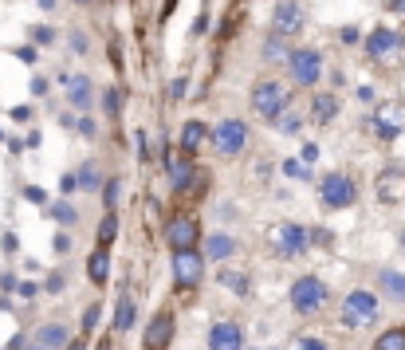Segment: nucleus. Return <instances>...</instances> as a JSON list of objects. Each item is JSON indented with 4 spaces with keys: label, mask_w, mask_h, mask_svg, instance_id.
I'll list each match as a JSON object with an SVG mask.
<instances>
[{
    "label": "nucleus",
    "mask_w": 405,
    "mask_h": 350,
    "mask_svg": "<svg viewBox=\"0 0 405 350\" xmlns=\"http://www.w3.org/2000/svg\"><path fill=\"white\" fill-rule=\"evenodd\" d=\"M28 350H44V346H28Z\"/></svg>",
    "instance_id": "43"
},
{
    "label": "nucleus",
    "mask_w": 405,
    "mask_h": 350,
    "mask_svg": "<svg viewBox=\"0 0 405 350\" xmlns=\"http://www.w3.org/2000/svg\"><path fill=\"white\" fill-rule=\"evenodd\" d=\"M401 244H405V236H401Z\"/></svg>",
    "instance_id": "45"
},
{
    "label": "nucleus",
    "mask_w": 405,
    "mask_h": 350,
    "mask_svg": "<svg viewBox=\"0 0 405 350\" xmlns=\"http://www.w3.org/2000/svg\"><path fill=\"white\" fill-rule=\"evenodd\" d=\"M119 197H122V185H119V177L102 181V205H107V213H114V205H119Z\"/></svg>",
    "instance_id": "26"
},
{
    "label": "nucleus",
    "mask_w": 405,
    "mask_h": 350,
    "mask_svg": "<svg viewBox=\"0 0 405 350\" xmlns=\"http://www.w3.org/2000/svg\"><path fill=\"white\" fill-rule=\"evenodd\" d=\"M32 40H36V43H51V28H36V32H32Z\"/></svg>",
    "instance_id": "38"
},
{
    "label": "nucleus",
    "mask_w": 405,
    "mask_h": 350,
    "mask_svg": "<svg viewBox=\"0 0 405 350\" xmlns=\"http://www.w3.org/2000/svg\"><path fill=\"white\" fill-rule=\"evenodd\" d=\"M287 67H291V79L299 87H315L323 79V55L311 48H299V51H287Z\"/></svg>",
    "instance_id": "4"
},
{
    "label": "nucleus",
    "mask_w": 405,
    "mask_h": 350,
    "mask_svg": "<svg viewBox=\"0 0 405 350\" xmlns=\"http://www.w3.org/2000/svg\"><path fill=\"white\" fill-rule=\"evenodd\" d=\"M374 350H405V327H394V330H385L382 339L374 342Z\"/></svg>",
    "instance_id": "23"
},
{
    "label": "nucleus",
    "mask_w": 405,
    "mask_h": 350,
    "mask_svg": "<svg viewBox=\"0 0 405 350\" xmlns=\"http://www.w3.org/2000/svg\"><path fill=\"white\" fill-rule=\"evenodd\" d=\"M67 99H71V107H79V110L91 107V79L87 75H71L67 79Z\"/></svg>",
    "instance_id": "18"
},
{
    "label": "nucleus",
    "mask_w": 405,
    "mask_h": 350,
    "mask_svg": "<svg viewBox=\"0 0 405 350\" xmlns=\"http://www.w3.org/2000/svg\"><path fill=\"white\" fill-rule=\"evenodd\" d=\"M315 158H319V146H303V158H299V161H303V166H311Z\"/></svg>",
    "instance_id": "39"
},
{
    "label": "nucleus",
    "mask_w": 405,
    "mask_h": 350,
    "mask_svg": "<svg viewBox=\"0 0 405 350\" xmlns=\"http://www.w3.org/2000/svg\"><path fill=\"white\" fill-rule=\"evenodd\" d=\"M272 244H276L279 256H303L307 244H311V232L299 229V224H276L272 229Z\"/></svg>",
    "instance_id": "7"
},
{
    "label": "nucleus",
    "mask_w": 405,
    "mask_h": 350,
    "mask_svg": "<svg viewBox=\"0 0 405 350\" xmlns=\"http://www.w3.org/2000/svg\"><path fill=\"white\" fill-rule=\"evenodd\" d=\"M220 283L232 288L237 295H248V276H240V271H220Z\"/></svg>",
    "instance_id": "28"
},
{
    "label": "nucleus",
    "mask_w": 405,
    "mask_h": 350,
    "mask_svg": "<svg viewBox=\"0 0 405 350\" xmlns=\"http://www.w3.org/2000/svg\"><path fill=\"white\" fill-rule=\"evenodd\" d=\"M213 146H217L220 154H240L248 146V126L240 119H225L213 130Z\"/></svg>",
    "instance_id": "9"
},
{
    "label": "nucleus",
    "mask_w": 405,
    "mask_h": 350,
    "mask_svg": "<svg viewBox=\"0 0 405 350\" xmlns=\"http://www.w3.org/2000/svg\"><path fill=\"white\" fill-rule=\"evenodd\" d=\"M208 350H244V330L237 323H217L208 330Z\"/></svg>",
    "instance_id": "16"
},
{
    "label": "nucleus",
    "mask_w": 405,
    "mask_h": 350,
    "mask_svg": "<svg viewBox=\"0 0 405 350\" xmlns=\"http://www.w3.org/2000/svg\"><path fill=\"white\" fill-rule=\"evenodd\" d=\"M55 220H63V224H71V220H75V209H71V205H55Z\"/></svg>",
    "instance_id": "33"
},
{
    "label": "nucleus",
    "mask_w": 405,
    "mask_h": 350,
    "mask_svg": "<svg viewBox=\"0 0 405 350\" xmlns=\"http://www.w3.org/2000/svg\"><path fill=\"white\" fill-rule=\"evenodd\" d=\"M338 114V99L335 95H315V102H311V119L315 122H331Z\"/></svg>",
    "instance_id": "21"
},
{
    "label": "nucleus",
    "mask_w": 405,
    "mask_h": 350,
    "mask_svg": "<svg viewBox=\"0 0 405 350\" xmlns=\"http://www.w3.org/2000/svg\"><path fill=\"white\" fill-rule=\"evenodd\" d=\"M197 236H201V229H197V220L193 217H173L166 224V241H169L173 252H189L193 244H197Z\"/></svg>",
    "instance_id": "11"
},
{
    "label": "nucleus",
    "mask_w": 405,
    "mask_h": 350,
    "mask_svg": "<svg viewBox=\"0 0 405 350\" xmlns=\"http://www.w3.org/2000/svg\"><path fill=\"white\" fill-rule=\"evenodd\" d=\"M79 134H87V138H91V134H95V122H91V119H79Z\"/></svg>",
    "instance_id": "40"
},
{
    "label": "nucleus",
    "mask_w": 405,
    "mask_h": 350,
    "mask_svg": "<svg viewBox=\"0 0 405 350\" xmlns=\"http://www.w3.org/2000/svg\"><path fill=\"white\" fill-rule=\"evenodd\" d=\"M296 350H326V346H323L319 339H299V342H296Z\"/></svg>",
    "instance_id": "36"
},
{
    "label": "nucleus",
    "mask_w": 405,
    "mask_h": 350,
    "mask_svg": "<svg viewBox=\"0 0 405 350\" xmlns=\"http://www.w3.org/2000/svg\"><path fill=\"white\" fill-rule=\"evenodd\" d=\"M102 110H107V114H119V110H122V95H119V87H107V95H102Z\"/></svg>",
    "instance_id": "30"
},
{
    "label": "nucleus",
    "mask_w": 405,
    "mask_h": 350,
    "mask_svg": "<svg viewBox=\"0 0 405 350\" xmlns=\"http://www.w3.org/2000/svg\"><path fill=\"white\" fill-rule=\"evenodd\" d=\"M130 327H134V303L122 299V303H119V311H114V330L122 335V330H130Z\"/></svg>",
    "instance_id": "24"
},
{
    "label": "nucleus",
    "mask_w": 405,
    "mask_h": 350,
    "mask_svg": "<svg viewBox=\"0 0 405 350\" xmlns=\"http://www.w3.org/2000/svg\"><path fill=\"white\" fill-rule=\"evenodd\" d=\"M114 236H119V217H114V213H107V217H102V224H99V244L107 248Z\"/></svg>",
    "instance_id": "27"
},
{
    "label": "nucleus",
    "mask_w": 405,
    "mask_h": 350,
    "mask_svg": "<svg viewBox=\"0 0 405 350\" xmlns=\"http://www.w3.org/2000/svg\"><path fill=\"white\" fill-rule=\"evenodd\" d=\"M205 252H208V260H228V256L237 252V241H232V236H225V232H213V236H208V244H205Z\"/></svg>",
    "instance_id": "20"
},
{
    "label": "nucleus",
    "mask_w": 405,
    "mask_h": 350,
    "mask_svg": "<svg viewBox=\"0 0 405 350\" xmlns=\"http://www.w3.org/2000/svg\"><path fill=\"white\" fill-rule=\"evenodd\" d=\"M394 12H397V16H405V0H394Z\"/></svg>",
    "instance_id": "42"
},
{
    "label": "nucleus",
    "mask_w": 405,
    "mask_h": 350,
    "mask_svg": "<svg viewBox=\"0 0 405 350\" xmlns=\"http://www.w3.org/2000/svg\"><path fill=\"white\" fill-rule=\"evenodd\" d=\"M185 90H189V83H185V79H173V87H169V95H173V99H181Z\"/></svg>",
    "instance_id": "37"
},
{
    "label": "nucleus",
    "mask_w": 405,
    "mask_h": 350,
    "mask_svg": "<svg viewBox=\"0 0 405 350\" xmlns=\"http://www.w3.org/2000/svg\"><path fill=\"white\" fill-rule=\"evenodd\" d=\"M252 107H256L260 119L276 122L279 114L291 107V90H287L284 83H276V79H264V83H256V87H252Z\"/></svg>",
    "instance_id": "1"
},
{
    "label": "nucleus",
    "mask_w": 405,
    "mask_h": 350,
    "mask_svg": "<svg viewBox=\"0 0 405 350\" xmlns=\"http://www.w3.org/2000/svg\"><path fill=\"white\" fill-rule=\"evenodd\" d=\"M169 339H173V315H169V311H158V315L150 319L146 335H142V346L146 350H166Z\"/></svg>",
    "instance_id": "14"
},
{
    "label": "nucleus",
    "mask_w": 405,
    "mask_h": 350,
    "mask_svg": "<svg viewBox=\"0 0 405 350\" xmlns=\"http://www.w3.org/2000/svg\"><path fill=\"white\" fill-rule=\"evenodd\" d=\"M201 276H205V260H201L197 252H173V280L178 288H197Z\"/></svg>",
    "instance_id": "10"
},
{
    "label": "nucleus",
    "mask_w": 405,
    "mask_h": 350,
    "mask_svg": "<svg viewBox=\"0 0 405 350\" xmlns=\"http://www.w3.org/2000/svg\"><path fill=\"white\" fill-rule=\"evenodd\" d=\"M67 350H87V342H83V339H75V342H67Z\"/></svg>",
    "instance_id": "41"
},
{
    "label": "nucleus",
    "mask_w": 405,
    "mask_h": 350,
    "mask_svg": "<svg viewBox=\"0 0 405 350\" xmlns=\"http://www.w3.org/2000/svg\"><path fill=\"white\" fill-rule=\"evenodd\" d=\"M374 193H378V201H385V205H397L401 193H405V173L397 170V166H385L374 181Z\"/></svg>",
    "instance_id": "15"
},
{
    "label": "nucleus",
    "mask_w": 405,
    "mask_h": 350,
    "mask_svg": "<svg viewBox=\"0 0 405 350\" xmlns=\"http://www.w3.org/2000/svg\"><path fill=\"white\" fill-rule=\"evenodd\" d=\"M382 288L390 291L394 299H401V295H405V276H397V271L385 268V271H382Z\"/></svg>",
    "instance_id": "25"
},
{
    "label": "nucleus",
    "mask_w": 405,
    "mask_h": 350,
    "mask_svg": "<svg viewBox=\"0 0 405 350\" xmlns=\"http://www.w3.org/2000/svg\"><path fill=\"white\" fill-rule=\"evenodd\" d=\"M378 319V295L374 291H350L343 299V323L346 327H370Z\"/></svg>",
    "instance_id": "3"
},
{
    "label": "nucleus",
    "mask_w": 405,
    "mask_h": 350,
    "mask_svg": "<svg viewBox=\"0 0 405 350\" xmlns=\"http://www.w3.org/2000/svg\"><path fill=\"white\" fill-rule=\"evenodd\" d=\"M370 130H374L382 142L401 138V130H405V107H401V102H382V107H374V114H370Z\"/></svg>",
    "instance_id": "5"
},
{
    "label": "nucleus",
    "mask_w": 405,
    "mask_h": 350,
    "mask_svg": "<svg viewBox=\"0 0 405 350\" xmlns=\"http://www.w3.org/2000/svg\"><path fill=\"white\" fill-rule=\"evenodd\" d=\"M71 48L83 55V51H87V36H83V32H71Z\"/></svg>",
    "instance_id": "34"
},
{
    "label": "nucleus",
    "mask_w": 405,
    "mask_h": 350,
    "mask_svg": "<svg viewBox=\"0 0 405 350\" xmlns=\"http://www.w3.org/2000/svg\"><path fill=\"white\" fill-rule=\"evenodd\" d=\"M366 51H370V60L390 63L397 51H401V36L390 32V28H374V32H370V40H366Z\"/></svg>",
    "instance_id": "13"
},
{
    "label": "nucleus",
    "mask_w": 405,
    "mask_h": 350,
    "mask_svg": "<svg viewBox=\"0 0 405 350\" xmlns=\"http://www.w3.org/2000/svg\"><path fill=\"white\" fill-rule=\"evenodd\" d=\"M36 346H44V350L67 346V330H63L60 323H48V327H40V335H36Z\"/></svg>",
    "instance_id": "19"
},
{
    "label": "nucleus",
    "mask_w": 405,
    "mask_h": 350,
    "mask_svg": "<svg viewBox=\"0 0 405 350\" xmlns=\"http://www.w3.org/2000/svg\"><path fill=\"white\" fill-rule=\"evenodd\" d=\"M205 138H208L205 122H185L181 126V154H197L205 146Z\"/></svg>",
    "instance_id": "17"
},
{
    "label": "nucleus",
    "mask_w": 405,
    "mask_h": 350,
    "mask_svg": "<svg viewBox=\"0 0 405 350\" xmlns=\"http://www.w3.org/2000/svg\"><path fill=\"white\" fill-rule=\"evenodd\" d=\"M87 271H91V280H95V283H107V276H110V256H107V248H95V252H91Z\"/></svg>",
    "instance_id": "22"
},
{
    "label": "nucleus",
    "mask_w": 405,
    "mask_h": 350,
    "mask_svg": "<svg viewBox=\"0 0 405 350\" xmlns=\"http://www.w3.org/2000/svg\"><path fill=\"white\" fill-rule=\"evenodd\" d=\"M326 283L319 280V276H303V280L291 283V307L299 311V315H315V311L326 307Z\"/></svg>",
    "instance_id": "2"
},
{
    "label": "nucleus",
    "mask_w": 405,
    "mask_h": 350,
    "mask_svg": "<svg viewBox=\"0 0 405 350\" xmlns=\"http://www.w3.org/2000/svg\"><path fill=\"white\" fill-rule=\"evenodd\" d=\"M95 323H99V307H87V311H83V327H95Z\"/></svg>",
    "instance_id": "35"
},
{
    "label": "nucleus",
    "mask_w": 405,
    "mask_h": 350,
    "mask_svg": "<svg viewBox=\"0 0 405 350\" xmlns=\"http://www.w3.org/2000/svg\"><path fill=\"white\" fill-rule=\"evenodd\" d=\"M323 205L326 209H350L358 201V185L346 173H331V177H323Z\"/></svg>",
    "instance_id": "6"
},
{
    "label": "nucleus",
    "mask_w": 405,
    "mask_h": 350,
    "mask_svg": "<svg viewBox=\"0 0 405 350\" xmlns=\"http://www.w3.org/2000/svg\"><path fill=\"white\" fill-rule=\"evenodd\" d=\"M99 166H83L79 177H75V185H83V189H99Z\"/></svg>",
    "instance_id": "29"
},
{
    "label": "nucleus",
    "mask_w": 405,
    "mask_h": 350,
    "mask_svg": "<svg viewBox=\"0 0 405 350\" xmlns=\"http://www.w3.org/2000/svg\"><path fill=\"white\" fill-rule=\"evenodd\" d=\"M264 55H267V60H284V55H287V48L276 40V36H272V40H267V48H264Z\"/></svg>",
    "instance_id": "32"
},
{
    "label": "nucleus",
    "mask_w": 405,
    "mask_h": 350,
    "mask_svg": "<svg viewBox=\"0 0 405 350\" xmlns=\"http://www.w3.org/2000/svg\"><path fill=\"white\" fill-rule=\"evenodd\" d=\"M303 8H299L296 0H279L276 8H272V36H299L303 32Z\"/></svg>",
    "instance_id": "8"
},
{
    "label": "nucleus",
    "mask_w": 405,
    "mask_h": 350,
    "mask_svg": "<svg viewBox=\"0 0 405 350\" xmlns=\"http://www.w3.org/2000/svg\"><path fill=\"white\" fill-rule=\"evenodd\" d=\"M75 4H87V0H75Z\"/></svg>",
    "instance_id": "44"
},
{
    "label": "nucleus",
    "mask_w": 405,
    "mask_h": 350,
    "mask_svg": "<svg viewBox=\"0 0 405 350\" xmlns=\"http://www.w3.org/2000/svg\"><path fill=\"white\" fill-rule=\"evenodd\" d=\"M284 173H287V177H299V181H303V177H311V170H303V161H299V158L284 161Z\"/></svg>",
    "instance_id": "31"
},
{
    "label": "nucleus",
    "mask_w": 405,
    "mask_h": 350,
    "mask_svg": "<svg viewBox=\"0 0 405 350\" xmlns=\"http://www.w3.org/2000/svg\"><path fill=\"white\" fill-rule=\"evenodd\" d=\"M166 170H169V185H173L178 193H185L189 185H193V177H197V166H193L189 154H181V150L166 154Z\"/></svg>",
    "instance_id": "12"
}]
</instances>
